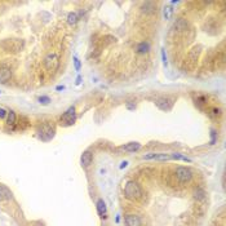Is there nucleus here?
<instances>
[{"mask_svg":"<svg viewBox=\"0 0 226 226\" xmlns=\"http://www.w3.org/2000/svg\"><path fill=\"white\" fill-rule=\"evenodd\" d=\"M125 198L129 200H137L142 196V190L136 181H128L124 187Z\"/></svg>","mask_w":226,"mask_h":226,"instance_id":"1","label":"nucleus"},{"mask_svg":"<svg viewBox=\"0 0 226 226\" xmlns=\"http://www.w3.org/2000/svg\"><path fill=\"white\" fill-rule=\"evenodd\" d=\"M3 48L7 52H12V53H17L20 50L24 49L25 47V42L21 39H8L3 42Z\"/></svg>","mask_w":226,"mask_h":226,"instance_id":"2","label":"nucleus"},{"mask_svg":"<svg viewBox=\"0 0 226 226\" xmlns=\"http://www.w3.org/2000/svg\"><path fill=\"white\" fill-rule=\"evenodd\" d=\"M176 177L180 184H187L192 178V172L186 167H178L176 169Z\"/></svg>","mask_w":226,"mask_h":226,"instance_id":"3","label":"nucleus"},{"mask_svg":"<svg viewBox=\"0 0 226 226\" xmlns=\"http://www.w3.org/2000/svg\"><path fill=\"white\" fill-rule=\"evenodd\" d=\"M44 65H45V67H47L49 71L57 70L58 65H60L58 57L56 54H48L47 57H45V60H44Z\"/></svg>","mask_w":226,"mask_h":226,"instance_id":"4","label":"nucleus"},{"mask_svg":"<svg viewBox=\"0 0 226 226\" xmlns=\"http://www.w3.org/2000/svg\"><path fill=\"white\" fill-rule=\"evenodd\" d=\"M39 136H40L42 140L48 141V140H50V138L54 136V129L50 128L48 124H43L42 127L39 128Z\"/></svg>","mask_w":226,"mask_h":226,"instance_id":"5","label":"nucleus"},{"mask_svg":"<svg viewBox=\"0 0 226 226\" xmlns=\"http://www.w3.org/2000/svg\"><path fill=\"white\" fill-rule=\"evenodd\" d=\"M61 122H63L66 125H70L75 122V107H70L65 114L61 116Z\"/></svg>","mask_w":226,"mask_h":226,"instance_id":"6","label":"nucleus"},{"mask_svg":"<svg viewBox=\"0 0 226 226\" xmlns=\"http://www.w3.org/2000/svg\"><path fill=\"white\" fill-rule=\"evenodd\" d=\"M172 105H173V102L169 98H159L156 101V106L160 110H163V111H169L172 109Z\"/></svg>","mask_w":226,"mask_h":226,"instance_id":"7","label":"nucleus"},{"mask_svg":"<svg viewBox=\"0 0 226 226\" xmlns=\"http://www.w3.org/2000/svg\"><path fill=\"white\" fill-rule=\"evenodd\" d=\"M12 78V71L11 69L5 66H0V83H7Z\"/></svg>","mask_w":226,"mask_h":226,"instance_id":"8","label":"nucleus"},{"mask_svg":"<svg viewBox=\"0 0 226 226\" xmlns=\"http://www.w3.org/2000/svg\"><path fill=\"white\" fill-rule=\"evenodd\" d=\"M127 226H141V218L137 215H127L125 216Z\"/></svg>","mask_w":226,"mask_h":226,"instance_id":"9","label":"nucleus"},{"mask_svg":"<svg viewBox=\"0 0 226 226\" xmlns=\"http://www.w3.org/2000/svg\"><path fill=\"white\" fill-rule=\"evenodd\" d=\"M92 160H93V155H92L91 151H84L80 156V163L83 167H89L92 164Z\"/></svg>","mask_w":226,"mask_h":226,"instance_id":"10","label":"nucleus"},{"mask_svg":"<svg viewBox=\"0 0 226 226\" xmlns=\"http://www.w3.org/2000/svg\"><path fill=\"white\" fill-rule=\"evenodd\" d=\"M97 212H98L101 218L107 217V208H106V204H105L104 199H98V202H97Z\"/></svg>","mask_w":226,"mask_h":226,"instance_id":"11","label":"nucleus"},{"mask_svg":"<svg viewBox=\"0 0 226 226\" xmlns=\"http://www.w3.org/2000/svg\"><path fill=\"white\" fill-rule=\"evenodd\" d=\"M141 9H142L143 13H146V14H151V13H154V12L156 11V4H155V3H153V1H146V3H143V4H142Z\"/></svg>","mask_w":226,"mask_h":226,"instance_id":"12","label":"nucleus"},{"mask_svg":"<svg viewBox=\"0 0 226 226\" xmlns=\"http://www.w3.org/2000/svg\"><path fill=\"white\" fill-rule=\"evenodd\" d=\"M122 149L124 151H128V153H135V151H138L141 149V143H138V142H129V143L123 145Z\"/></svg>","mask_w":226,"mask_h":226,"instance_id":"13","label":"nucleus"},{"mask_svg":"<svg viewBox=\"0 0 226 226\" xmlns=\"http://www.w3.org/2000/svg\"><path fill=\"white\" fill-rule=\"evenodd\" d=\"M174 29L178 30V31H185L187 30V21L185 18H178L174 22Z\"/></svg>","mask_w":226,"mask_h":226,"instance_id":"14","label":"nucleus"},{"mask_svg":"<svg viewBox=\"0 0 226 226\" xmlns=\"http://www.w3.org/2000/svg\"><path fill=\"white\" fill-rule=\"evenodd\" d=\"M149 49H150V44L146 42H142L137 45V53H140V54L141 53H146Z\"/></svg>","mask_w":226,"mask_h":226,"instance_id":"15","label":"nucleus"},{"mask_svg":"<svg viewBox=\"0 0 226 226\" xmlns=\"http://www.w3.org/2000/svg\"><path fill=\"white\" fill-rule=\"evenodd\" d=\"M194 198L196 200H204V198H205V191L202 189V187H198L196 190H195V192H194Z\"/></svg>","mask_w":226,"mask_h":226,"instance_id":"16","label":"nucleus"},{"mask_svg":"<svg viewBox=\"0 0 226 226\" xmlns=\"http://www.w3.org/2000/svg\"><path fill=\"white\" fill-rule=\"evenodd\" d=\"M171 159H174V160H184V161H187V163H190V161H191V159H189L187 156L181 155V154H178V153L171 154Z\"/></svg>","mask_w":226,"mask_h":226,"instance_id":"17","label":"nucleus"},{"mask_svg":"<svg viewBox=\"0 0 226 226\" xmlns=\"http://www.w3.org/2000/svg\"><path fill=\"white\" fill-rule=\"evenodd\" d=\"M78 20H79V16L75 13V12H71V13H69V16H67V22L70 25H75L76 22H78Z\"/></svg>","mask_w":226,"mask_h":226,"instance_id":"18","label":"nucleus"},{"mask_svg":"<svg viewBox=\"0 0 226 226\" xmlns=\"http://www.w3.org/2000/svg\"><path fill=\"white\" fill-rule=\"evenodd\" d=\"M11 198V194H9V191L7 189H4V187H0V202L1 200H5V199H9Z\"/></svg>","mask_w":226,"mask_h":226,"instance_id":"19","label":"nucleus"},{"mask_svg":"<svg viewBox=\"0 0 226 226\" xmlns=\"http://www.w3.org/2000/svg\"><path fill=\"white\" fill-rule=\"evenodd\" d=\"M7 123H8L9 125H13L14 123H16V112L14 111H8V119H7Z\"/></svg>","mask_w":226,"mask_h":226,"instance_id":"20","label":"nucleus"},{"mask_svg":"<svg viewBox=\"0 0 226 226\" xmlns=\"http://www.w3.org/2000/svg\"><path fill=\"white\" fill-rule=\"evenodd\" d=\"M199 49H200V48H194V49L190 52L189 57H190V60H191V61H195L198 58V56H199Z\"/></svg>","mask_w":226,"mask_h":226,"instance_id":"21","label":"nucleus"},{"mask_svg":"<svg viewBox=\"0 0 226 226\" xmlns=\"http://www.w3.org/2000/svg\"><path fill=\"white\" fill-rule=\"evenodd\" d=\"M163 14H164V18L165 20H171L172 17V8L171 7H165L163 11Z\"/></svg>","mask_w":226,"mask_h":226,"instance_id":"22","label":"nucleus"},{"mask_svg":"<svg viewBox=\"0 0 226 226\" xmlns=\"http://www.w3.org/2000/svg\"><path fill=\"white\" fill-rule=\"evenodd\" d=\"M39 102L43 105H48L50 102V98L48 96H42V97H39Z\"/></svg>","mask_w":226,"mask_h":226,"instance_id":"23","label":"nucleus"},{"mask_svg":"<svg viewBox=\"0 0 226 226\" xmlns=\"http://www.w3.org/2000/svg\"><path fill=\"white\" fill-rule=\"evenodd\" d=\"M216 140H217V133H216V130H211V145H215Z\"/></svg>","mask_w":226,"mask_h":226,"instance_id":"24","label":"nucleus"},{"mask_svg":"<svg viewBox=\"0 0 226 226\" xmlns=\"http://www.w3.org/2000/svg\"><path fill=\"white\" fill-rule=\"evenodd\" d=\"M74 65H75V70L76 71L80 70V61H79L76 57H74Z\"/></svg>","mask_w":226,"mask_h":226,"instance_id":"25","label":"nucleus"},{"mask_svg":"<svg viewBox=\"0 0 226 226\" xmlns=\"http://www.w3.org/2000/svg\"><path fill=\"white\" fill-rule=\"evenodd\" d=\"M5 116H7V111L4 109H1V107H0V119H4Z\"/></svg>","mask_w":226,"mask_h":226,"instance_id":"26","label":"nucleus"},{"mask_svg":"<svg viewBox=\"0 0 226 226\" xmlns=\"http://www.w3.org/2000/svg\"><path fill=\"white\" fill-rule=\"evenodd\" d=\"M161 58H163V63L167 66V57H165V52H164V49L161 50Z\"/></svg>","mask_w":226,"mask_h":226,"instance_id":"27","label":"nucleus"},{"mask_svg":"<svg viewBox=\"0 0 226 226\" xmlns=\"http://www.w3.org/2000/svg\"><path fill=\"white\" fill-rule=\"evenodd\" d=\"M128 165V161H123L122 164H120V169H123V168H125V167Z\"/></svg>","mask_w":226,"mask_h":226,"instance_id":"28","label":"nucleus"},{"mask_svg":"<svg viewBox=\"0 0 226 226\" xmlns=\"http://www.w3.org/2000/svg\"><path fill=\"white\" fill-rule=\"evenodd\" d=\"M80 80H81V78H80V76H78V78H76V85L80 84Z\"/></svg>","mask_w":226,"mask_h":226,"instance_id":"29","label":"nucleus"},{"mask_svg":"<svg viewBox=\"0 0 226 226\" xmlns=\"http://www.w3.org/2000/svg\"><path fill=\"white\" fill-rule=\"evenodd\" d=\"M63 88H65V87H63V85H58L56 89H57V91H61V89H63Z\"/></svg>","mask_w":226,"mask_h":226,"instance_id":"30","label":"nucleus"}]
</instances>
